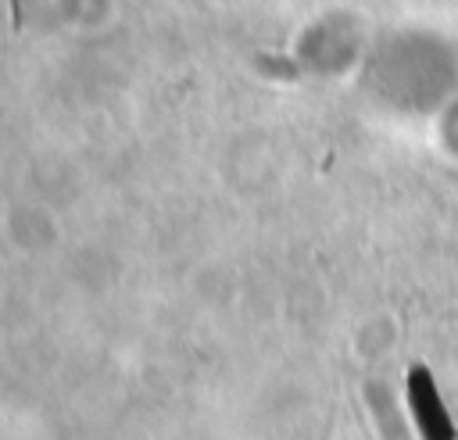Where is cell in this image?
<instances>
[{
  "instance_id": "cell-1",
  "label": "cell",
  "mask_w": 458,
  "mask_h": 440,
  "mask_svg": "<svg viewBox=\"0 0 458 440\" xmlns=\"http://www.w3.org/2000/svg\"><path fill=\"white\" fill-rule=\"evenodd\" d=\"M408 408H411V419L422 440H454V426L437 397V383L426 365L408 368Z\"/></svg>"
}]
</instances>
